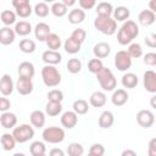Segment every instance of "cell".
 <instances>
[{
	"instance_id": "obj_1",
	"label": "cell",
	"mask_w": 156,
	"mask_h": 156,
	"mask_svg": "<svg viewBox=\"0 0 156 156\" xmlns=\"http://www.w3.org/2000/svg\"><path fill=\"white\" fill-rule=\"evenodd\" d=\"M138 35H139L138 24L132 20H127L117 32V41L121 45H129Z\"/></svg>"
},
{
	"instance_id": "obj_2",
	"label": "cell",
	"mask_w": 156,
	"mask_h": 156,
	"mask_svg": "<svg viewBox=\"0 0 156 156\" xmlns=\"http://www.w3.org/2000/svg\"><path fill=\"white\" fill-rule=\"evenodd\" d=\"M96 79L100 83V87L102 88L104 91H113L117 87V80L115 74L110 68L105 66L96 73Z\"/></svg>"
},
{
	"instance_id": "obj_3",
	"label": "cell",
	"mask_w": 156,
	"mask_h": 156,
	"mask_svg": "<svg viewBox=\"0 0 156 156\" xmlns=\"http://www.w3.org/2000/svg\"><path fill=\"white\" fill-rule=\"evenodd\" d=\"M41 79L46 87L54 88L61 83V73L55 66L45 65L41 68Z\"/></svg>"
},
{
	"instance_id": "obj_4",
	"label": "cell",
	"mask_w": 156,
	"mask_h": 156,
	"mask_svg": "<svg viewBox=\"0 0 156 156\" xmlns=\"http://www.w3.org/2000/svg\"><path fill=\"white\" fill-rule=\"evenodd\" d=\"M94 27L105 35H112L117 30V22L112 17H96L94 20Z\"/></svg>"
},
{
	"instance_id": "obj_5",
	"label": "cell",
	"mask_w": 156,
	"mask_h": 156,
	"mask_svg": "<svg viewBox=\"0 0 156 156\" xmlns=\"http://www.w3.org/2000/svg\"><path fill=\"white\" fill-rule=\"evenodd\" d=\"M44 141L49 143V144H60L65 140V130L61 127H56V126H51V127H46L43 130L41 134Z\"/></svg>"
},
{
	"instance_id": "obj_6",
	"label": "cell",
	"mask_w": 156,
	"mask_h": 156,
	"mask_svg": "<svg viewBox=\"0 0 156 156\" xmlns=\"http://www.w3.org/2000/svg\"><path fill=\"white\" fill-rule=\"evenodd\" d=\"M11 134L13 135L16 143L23 144L34 136V128L32 126L24 123V124H21L18 127H15Z\"/></svg>"
},
{
	"instance_id": "obj_7",
	"label": "cell",
	"mask_w": 156,
	"mask_h": 156,
	"mask_svg": "<svg viewBox=\"0 0 156 156\" xmlns=\"http://www.w3.org/2000/svg\"><path fill=\"white\" fill-rule=\"evenodd\" d=\"M132 66V57L128 55L127 50H119L115 55V67L121 71L126 72Z\"/></svg>"
},
{
	"instance_id": "obj_8",
	"label": "cell",
	"mask_w": 156,
	"mask_h": 156,
	"mask_svg": "<svg viewBox=\"0 0 156 156\" xmlns=\"http://www.w3.org/2000/svg\"><path fill=\"white\" fill-rule=\"evenodd\" d=\"M136 122L143 128H150L155 123V115L150 110H140L136 113Z\"/></svg>"
},
{
	"instance_id": "obj_9",
	"label": "cell",
	"mask_w": 156,
	"mask_h": 156,
	"mask_svg": "<svg viewBox=\"0 0 156 156\" xmlns=\"http://www.w3.org/2000/svg\"><path fill=\"white\" fill-rule=\"evenodd\" d=\"M143 84L146 91L155 94L156 93V73L152 69H147L143 76Z\"/></svg>"
},
{
	"instance_id": "obj_10",
	"label": "cell",
	"mask_w": 156,
	"mask_h": 156,
	"mask_svg": "<svg viewBox=\"0 0 156 156\" xmlns=\"http://www.w3.org/2000/svg\"><path fill=\"white\" fill-rule=\"evenodd\" d=\"M15 88L16 90L21 94V95H29L32 91H33V82L32 79H28V78H22V77H18L16 84H15Z\"/></svg>"
},
{
	"instance_id": "obj_11",
	"label": "cell",
	"mask_w": 156,
	"mask_h": 156,
	"mask_svg": "<svg viewBox=\"0 0 156 156\" xmlns=\"http://www.w3.org/2000/svg\"><path fill=\"white\" fill-rule=\"evenodd\" d=\"M13 89H15V84H13V80H12L11 76L5 73L0 78V93L4 96H9V95L12 94Z\"/></svg>"
},
{
	"instance_id": "obj_12",
	"label": "cell",
	"mask_w": 156,
	"mask_h": 156,
	"mask_svg": "<svg viewBox=\"0 0 156 156\" xmlns=\"http://www.w3.org/2000/svg\"><path fill=\"white\" fill-rule=\"evenodd\" d=\"M18 77H22V78H28V79H32L34 77V73H35V68H34V65L29 61H23L20 63L18 66Z\"/></svg>"
},
{
	"instance_id": "obj_13",
	"label": "cell",
	"mask_w": 156,
	"mask_h": 156,
	"mask_svg": "<svg viewBox=\"0 0 156 156\" xmlns=\"http://www.w3.org/2000/svg\"><path fill=\"white\" fill-rule=\"evenodd\" d=\"M78 123V115L74 113L73 111H66L62 113L61 116V124L67 128V129H72L77 126Z\"/></svg>"
},
{
	"instance_id": "obj_14",
	"label": "cell",
	"mask_w": 156,
	"mask_h": 156,
	"mask_svg": "<svg viewBox=\"0 0 156 156\" xmlns=\"http://www.w3.org/2000/svg\"><path fill=\"white\" fill-rule=\"evenodd\" d=\"M41 60L49 65V66H55L62 61V55L58 51H52V50H46L41 55Z\"/></svg>"
},
{
	"instance_id": "obj_15",
	"label": "cell",
	"mask_w": 156,
	"mask_h": 156,
	"mask_svg": "<svg viewBox=\"0 0 156 156\" xmlns=\"http://www.w3.org/2000/svg\"><path fill=\"white\" fill-rule=\"evenodd\" d=\"M50 33H51L50 26L45 22H39L34 27V35L39 41H45L46 38L50 35Z\"/></svg>"
},
{
	"instance_id": "obj_16",
	"label": "cell",
	"mask_w": 156,
	"mask_h": 156,
	"mask_svg": "<svg viewBox=\"0 0 156 156\" xmlns=\"http://www.w3.org/2000/svg\"><path fill=\"white\" fill-rule=\"evenodd\" d=\"M0 124L6 129L15 128L16 124H17V116L13 112H10V111L2 112L1 116H0Z\"/></svg>"
},
{
	"instance_id": "obj_17",
	"label": "cell",
	"mask_w": 156,
	"mask_h": 156,
	"mask_svg": "<svg viewBox=\"0 0 156 156\" xmlns=\"http://www.w3.org/2000/svg\"><path fill=\"white\" fill-rule=\"evenodd\" d=\"M128 99H129V95H128L127 90H124V89L113 90L112 96H111V101L115 106H123L124 104H127Z\"/></svg>"
},
{
	"instance_id": "obj_18",
	"label": "cell",
	"mask_w": 156,
	"mask_h": 156,
	"mask_svg": "<svg viewBox=\"0 0 156 156\" xmlns=\"http://www.w3.org/2000/svg\"><path fill=\"white\" fill-rule=\"evenodd\" d=\"M93 52L95 55V58H99V60L100 58H105V57H107L110 55L111 46L107 43H105V41H100V43H98V44L94 45Z\"/></svg>"
},
{
	"instance_id": "obj_19",
	"label": "cell",
	"mask_w": 156,
	"mask_h": 156,
	"mask_svg": "<svg viewBox=\"0 0 156 156\" xmlns=\"http://www.w3.org/2000/svg\"><path fill=\"white\" fill-rule=\"evenodd\" d=\"M16 33L10 27H2L0 28V44L2 45H10L15 41Z\"/></svg>"
},
{
	"instance_id": "obj_20",
	"label": "cell",
	"mask_w": 156,
	"mask_h": 156,
	"mask_svg": "<svg viewBox=\"0 0 156 156\" xmlns=\"http://www.w3.org/2000/svg\"><path fill=\"white\" fill-rule=\"evenodd\" d=\"M98 123H99V127L102 128V129H108V128H111L112 124L115 123V116H113V113H112L111 111H108V110L104 111V112L100 115Z\"/></svg>"
},
{
	"instance_id": "obj_21",
	"label": "cell",
	"mask_w": 156,
	"mask_h": 156,
	"mask_svg": "<svg viewBox=\"0 0 156 156\" xmlns=\"http://www.w3.org/2000/svg\"><path fill=\"white\" fill-rule=\"evenodd\" d=\"M29 119H30V124L33 128H43L44 124H45V113L40 110H34L30 116H29Z\"/></svg>"
},
{
	"instance_id": "obj_22",
	"label": "cell",
	"mask_w": 156,
	"mask_h": 156,
	"mask_svg": "<svg viewBox=\"0 0 156 156\" xmlns=\"http://www.w3.org/2000/svg\"><path fill=\"white\" fill-rule=\"evenodd\" d=\"M106 101H107V98L104 91H94L89 98V104L93 107H98V108L105 106Z\"/></svg>"
},
{
	"instance_id": "obj_23",
	"label": "cell",
	"mask_w": 156,
	"mask_h": 156,
	"mask_svg": "<svg viewBox=\"0 0 156 156\" xmlns=\"http://www.w3.org/2000/svg\"><path fill=\"white\" fill-rule=\"evenodd\" d=\"M156 20V16H155V12L150 11V10H143L139 16H138V22L144 26V27H147V26H151Z\"/></svg>"
},
{
	"instance_id": "obj_24",
	"label": "cell",
	"mask_w": 156,
	"mask_h": 156,
	"mask_svg": "<svg viewBox=\"0 0 156 156\" xmlns=\"http://www.w3.org/2000/svg\"><path fill=\"white\" fill-rule=\"evenodd\" d=\"M122 85L127 89H134L138 83H139V79H138V76L135 73H132V72H127L122 76Z\"/></svg>"
},
{
	"instance_id": "obj_25",
	"label": "cell",
	"mask_w": 156,
	"mask_h": 156,
	"mask_svg": "<svg viewBox=\"0 0 156 156\" xmlns=\"http://www.w3.org/2000/svg\"><path fill=\"white\" fill-rule=\"evenodd\" d=\"M112 15H113V20L116 22H126L130 16V11L126 6H118L113 10Z\"/></svg>"
},
{
	"instance_id": "obj_26",
	"label": "cell",
	"mask_w": 156,
	"mask_h": 156,
	"mask_svg": "<svg viewBox=\"0 0 156 156\" xmlns=\"http://www.w3.org/2000/svg\"><path fill=\"white\" fill-rule=\"evenodd\" d=\"M13 30H15V33L17 35L26 37V35H28L33 30V28H32V24L29 22H27V21H20V22H16Z\"/></svg>"
},
{
	"instance_id": "obj_27",
	"label": "cell",
	"mask_w": 156,
	"mask_h": 156,
	"mask_svg": "<svg viewBox=\"0 0 156 156\" xmlns=\"http://www.w3.org/2000/svg\"><path fill=\"white\" fill-rule=\"evenodd\" d=\"M96 13L99 17H111L112 12H113V7L110 2L106 1H101L96 5Z\"/></svg>"
},
{
	"instance_id": "obj_28",
	"label": "cell",
	"mask_w": 156,
	"mask_h": 156,
	"mask_svg": "<svg viewBox=\"0 0 156 156\" xmlns=\"http://www.w3.org/2000/svg\"><path fill=\"white\" fill-rule=\"evenodd\" d=\"M85 20V12L82 9H73L68 13V22L72 24H78L84 22Z\"/></svg>"
},
{
	"instance_id": "obj_29",
	"label": "cell",
	"mask_w": 156,
	"mask_h": 156,
	"mask_svg": "<svg viewBox=\"0 0 156 156\" xmlns=\"http://www.w3.org/2000/svg\"><path fill=\"white\" fill-rule=\"evenodd\" d=\"M0 143H1V146L5 151H11L16 146V140H15L13 135L10 133H4L0 138Z\"/></svg>"
},
{
	"instance_id": "obj_30",
	"label": "cell",
	"mask_w": 156,
	"mask_h": 156,
	"mask_svg": "<svg viewBox=\"0 0 156 156\" xmlns=\"http://www.w3.org/2000/svg\"><path fill=\"white\" fill-rule=\"evenodd\" d=\"M62 112V105L61 102H52L49 101L45 106V113L49 117H56Z\"/></svg>"
},
{
	"instance_id": "obj_31",
	"label": "cell",
	"mask_w": 156,
	"mask_h": 156,
	"mask_svg": "<svg viewBox=\"0 0 156 156\" xmlns=\"http://www.w3.org/2000/svg\"><path fill=\"white\" fill-rule=\"evenodd\" d=\"M45 43H46V46L49 48V50L57 51L61 46V38L56 33H50V35L46 38Z\"/></svg>"
},
{
	"instance_id": "obj_32",
	"label": "cell",
	"mask_w": 156,
	"mask_h": 156,
	"mask_svg": "<svg viewBox=\"0 0 156 156\" xmlns=\"http://www.w3.org/2000/svg\"><path fill=\"white\" fill-rule=\"evenodd\" d=\"M73 112L77 115H85L89 111V104L84 99H78L73 102Z\"/></svg>"
},
{
	"instance_id": "obj_33",
	"label": "cell",
	"mask_w": 156,
	"mask_h": 156,
	"mask_svg": "<svg viewBox=\"0 0 156 156\" xmlns=\"http://www.w3.org/2000/svg\"><path fill=\"white\" fill-rule=\"evenodd\" d=\"M0 18H1V22L6 27H10L11 24H16V12H13L11 10L2 11L0 15Z\"/></svg>"
},
{
	"instance_id": "obj_34",
	"label": "cell",
	"mask_w": 156,
	"mask_h": 156,
	"mask_svg": "<svg viewBox=\"0 0 156 156\" xmlns=\"http://www.w3.org/2000/svg\"><path fill=\"white\" fill-rule=\"evenodd\" d=\"M63 48H65V51L67 54H71V55H74V54H77V52L80 51V44H78L77 41H74L71 38H67L65 40Z\"/></svg>"
},
{
	"instance_id": "obj_35",
	"label": "cell",
	"mask_w": 156,
	"mask_h": 156,
	"mask_svg": "<svg viewBox=\"0 0 156 156\" xmlns=\"http://www.w3.org/2000/svg\"><path fill=\"white\" fill-rule=\"evenodd\" d=\"M18 46H20V50L24 54H32L37 49V45H35L34 40H32V39H22L20 41Z\"/></svg>"
},
{
	"instance_id": "obj_36",
	"label": "cell",
	"mask_w": 156,
	"mask_h": 156,
	"mask_svg": "<svg viewBox=\"0 0 156 156\" xmlns=\"http://www.w3.org/2000/svg\"><path fill=\"white\" fill-rule=\"evenodd\" d=\"M50 11H51V13L54 15V16H56V17H63L66 13H67V7L61 2V1H56V2H54L52 5H51V7H50Z\"/></svg>"
},
{
	"instance_id": "obj_37",
	"label": "cell",
	"mask_w": 156,
	"mask_h": 156,
	"mask_svg": "<svg viewBox=\"0 0 156 156\" xmlns=\"http://www.w3.org/2000/svg\"><path fill=\"white\" fill-rule=\"evenodd\" d=\"M67 155L68 156H82L84 154V147L79 143H71L67 146Z\"/></svg>"
},
{
	"instance_id": "obj_38",
	"label": "cell",
	"mask_w": 156,
	"mask_h": 156,
	"mask_svg": "<svg viewBox=\"0 0 156 156\" xmlns=\"http://www.w3.org/2000/svg\"><path fill=\"white\" fill-rule=\"evenodd\" d=\"M66 67H67V69H68L69 73H72V74H77V73H79L80 69H82V62H80L79 58L73 57V58H69V60H68Z\"/></svg>"
},
{
	"instance_id": "obj_39",
	"label": "cell",
	"mask_w": 156,
	"mask_h": 156,
	"mask_svg": "<svg viewBox=\"0 0 156 156\" xmlns=\"http://www.w3.org/2000/svg\"><path fill=\"white\" fill-rule=\"evenodd\" d=\"M33 10H34V12H35V15H37L38 17H46V16L49 15V12H50V9H49L48 4L44 2V1L37 2Z\"/></svg>"
},
{
	"instance_id": "obj_40",
	"label": "cell",
	"mask_w": 156,
	"mask_h": 156,
	"mask_svg": "<svg viewBox=\"0 0 156 156\" xmlns=\"http://www.w3.org/2000/svg\"><path fill=\"white\" fill-rule=\"evenodd\" d=\"M128 55L132 57V58H138L143 55V49H141V45L139 43H130L129 46H128V50H127Z\"/></svg>"
},
{
	"instance_id": "obj_41",
	"label": "cell",
	"mask_w": 156,
	"mask_h": 156,
	"mask_svg": "<svg viewBox=\"0 0 156 156\" xmlns=\"http://www.w3.org/2000/svg\"><path fill=\"white\" fill-rule=\"evenodd\" d=\"M29 151H30L32 155H43V154H45V151H46V146H45V144H44L43 141L37 140V141H33V143L30 144Z\"/></svg>"
},
{
	"instance_id": "obj_42",
	"label": "cell",
	"mask_w": 156,
	"mask_h": 156,
	"mask_svg": "<svg viewBox=\"0 0 156 156\" xmlns=\"http://www.w3.org/2000/svg\"><path fill=\"white\" fill-rule=\"evenodd\" d=\"M69 38L82 45V43H83V41L85 40V38H87V32H85L83 28H77V29H74V30L72 32V34H71Z\"/></svg>"
},
{
	"instance_id": "obj_43",
	"label": "cell",
	"mask_w": 156,
	"mask_h": 156,
	"mask_svg": "<svg viewBox=\"0 0 156 156\" xmlns=\"http://www.w3.org/2000/svg\"><path fill=\"white\" fill-rule=\"evenodd\" d=\"M48 100L52 102H62L63 100V93L60 89H51L48 93Z\"/></svg>"
},
{
	"instance_id": "obj_44",
	"label": "cell",
	"mask_w": 156,
	"mask_h": 156,
	"mask_svg": "<svg viewBox=\"0 0 156 156\" xmlns=\"http://www.w3.org/2000/svg\"><path fill=\"white\" fill-rule=\"evenodd\" d=\"M102 67H104L102 61L99 60V58H91V60L88 62V69H89V72H91V73H94V74H96Z\"/></svg>"
},
{
	"instance_id": "obj_45",
	"label": "cell",
	"mask_w": 156,
	"mask_h": 156,
	"mask_svg": "<svg viewBox=\"0 0 156 156\" xmlns=\"http://www.w3.org/2000/svg\"><path fill=\"white\" fill-rule=\"evenodd\" d=\"M33 9L30 6V4H27V5H23V6H20L16 9V16H20L21 18H27L30 16Z\"/></svg>"
},
{
	"instance_id": "obj_46",
	"label": "cell",
	"mask_w": 156,
	"mask_h": 156,
	"mask_svg": "<svg viewBox=\"0 0 156 156\" xmlns=\"http://www.w3.org/2000/svg\"><path fill=\"white\" fill-rule=\"evenodd\" d=\"M89 154L94 156H102L105 154V146L102 144H93L89 149Z\"/></svg>"
},
{
	"instance_id": "obj_47",
	"label": "cell",
	"mask_w": 156,
	"mask_h": 156,
	"mask_svg": "<svg viewBox=\"0 0 156 156\" xmlns=\"http://www.w3.org/2000/svg\"><path fill=\"white\" fill-rule=\"evenodd\" d=\"M144 63L147 66H156V54L155 52H147L144 55Z\"/></svg>"
},
{
	"instance_id": "obj_48",
	"label": "cell",
	"mask_w": 156,
	"mask_h": 156,
	"mask_svg": "<svg viewBox=\"0 0 156 156\" xmlns=\"http://www.w3.org/2000/svg\"><path fill=\"white\" fill-rule=\"evenodd\" d=\"M78 4H79V6H80V9L83 11L84 10H90V9H93L96 5L95 0H79Z\"/></svg>"
},
{
	"instance_id": "obj_49",
	"label": "cell",
	"mask_w": 156,
	"mask_h": 156,
	"mask_svg": "<svg viewBox=\"0 0 156 156\" xmlns=\"http://www.w3.org/2000/svg\"><path fill=\"white\" fill-rule=\"evenodd\" d=\"M11 107V102L7 98H0V112H7Z\"/></svg>"
},
{
	"instance_id": "obj_50",
	"label": "cell",
	"mask_w": 156,
	"mask_h": 156,
	"mask_svg": "<svg viewBox=\"0 0 156 156\" xmlns=\"http://www.w3.org/2000/svg\"><path fill=\"white\" fill-rule=\"evenodd\" d=\"M147 155L149 156H156V138H152L149 141V145H147Z\"/></svg>"
},
{
	"instance_id": "obj_51",
	"label": "cell",
	"mask_w": 156,
	"mask_h": 156,
	"mask_svg": "<svg viewBox=\"0 0 156 156\" xmlns=\"http://www.w3.org/2000/svg\"><path fill=\"white\" fill-rule=\"evenodd\" d=\"M145 44L147 45V46H150V48H156V35L155 34H151V35H149V37H146L145 38Z\"/></svg>"
},
{
	"instance_id": "obj_52",
	"label": "cell",
	"mask_w": 156,
	"mask_h": 156,
	"mask_svg": "<svg viewBox=\"0 0 156 156\" xmlns=\"http://www.w3.org/2000/svg\"><path fill=\"white\" fill-rule=\"evenodd\" d=\"M49 156H66L63 150L60 149V147H54L49 151Z\"/></svg>"
},
{
	"instance_id": "obj_53",
	"label": "cell",
	"mask_w": 156,
	"mask_h": 156,
	"mask_svg": "<svg viewBox=\"0 0 156 156\" xmlns=\"http://www.w3.org/2000/svg\"><path fill=\"white\" fill-rule=\"evenodd\" d=\"M27 4H29V0H12V5L15 9L23 6V5H27Z\"/></svg>"
},
{
	"instance_id": "obj_54",
	"label": "cell",
	"mask_w": 156,
	"mask_h": 156,
	"mask_svg": "<svg viewBox=\"0 0 156 156\" xmlns=\"http://www.w3.org/2000/svg\"><path fill=\"white\" fill-rule=\"evenodd\" d=\"M121 156H138V155H136V152H135L134 150H132V149H126V150L122 151Z\"/></svg>"
},
{
	"instance_id": "obj_55",
	"label": "cell",
	"mask_w": 156,
	"mask_h": 156,
	"mask_svg": "<svg viewBox=\"0 0 156 156\" xmlns=\"http://www.w3.org/2000/svg\"><path fill=\"white\" fill-rule=\"evenodd\" d=\"M61 2H62V4L68 9L69 6H73V5L76 4V0H62Z\"/></svg>"
},
{
	"instance_id": "obj_56",
	"label": "cell",
	"mask_w": 156,
	"mask_h": 156,
	"mask_svg": "<svg viewBox=\"0 0 156 156\" xmlns=\"http://www.w3.org/2000/svg\"><path fill=\"white\" fill-rule=\"evenodd\" d=\"M155 99H156V96H152V98H151V107H154V108H156V105H155Z\"/></svg>"
},
{
	"instance_id": "obj_57",
	"label": "cell",
	"mask_w": 156,
	"mask_h": 156,
	"mask_svg": "<svg viewBox=\"0 0 156 156\" xmlns=\"http://www.w3.org/2000/svg\"><path fill=\"white\" fill-rule=\"evenodd\" d=\"M12 156H26L23 152H16V154H13Z\"/></svg>"
},
{
	"instance_id": "obj_58",
	"label": "cell",
	"mask_w": 156,
	"mask_h": 156,
	"mask_svg": "<svg viewBox=\"0 0 156 156\" xmlns=\"http://www.w3.org/2000/svg\"><path fill=\"white\" fill-rule=\"evenodd\" d=\"M32 156H46L45 154H43V155H32Z\"/></svg>"
},
{
	"instance_id": "obj_59",
	"label": "cell",
	"mask_w": 156,
	"mask_h": 156,
	"mask_svg": "<svg viewBox=\"0 0 156 156\" xmlns=\"http://www.w3.org/2000/svg\"><path fill=\"white\" fill-rule=\"evenodd\" d=\"M87 156H94V155H90V154H88V155H87Z\"/></svg>"
}]
</instances>
